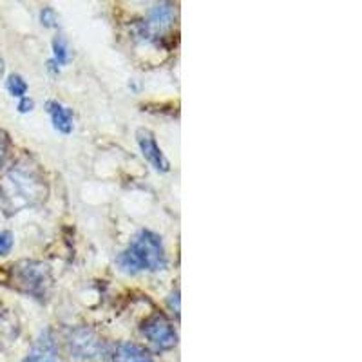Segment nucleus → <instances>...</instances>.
Here are the masks:
<instances>
[{
    "label": "nucleus",
    "instance_id": "f257e3e1",
    "mask_svg": "<svg viewBox=\"0 0 362 362\" xmlns=\"http://www.w3.org/2000/svg\"><path fill=\"white\" fill-rule=\"evenodd\" d=\"M0 198L8 212L35 205L45 198L44 177L29 165H17L0 180Z\"/></svg>",
    "mask_w": 362,
    "mask_h": 362
},
{
    "label": "nucleus",
    "instance_id": "f03ea898",
    "mask_svg": "<svg viewBox=\"0 0 362 362\" xmlns=\"http://www.w3.org/2000/svg\"><path fill=\"white\" fill-rule=\"evenodd\" d=\"M118 267L125 274H140V272H160L167 268L163 241L151 230H141L132 239L127 250L118 257Z\"/></svg>",
    "mask_w": 362,
    "mask_h": 362
},
{
    "label": "nucleus",
    "instance_id": "7ed1b4c3",
    "mask_svg": "<svg viewBox=\"0 0 362 362\" xmlns=\"http://www.w3.org/2000/svg\"><path fill=\"white\" fill-rule=\"evenodd\" d=\"M66 342L71 357L78 358V361H96L105 354V342L89 328L73 329Z\"/></svg>",
    "mask_w": 362,
    "mask_h": 362
},
{
    "label": "nucleus",
    "instance_id": "20e7f679",
    "mask_svg": "<svg viewBox=\"0 0 362 362\" xmlns=\"http://www.w3.org/2000/svg\"><path fill=\"white\" fill-rule=\"evenodd\" d=\"M13 276H15V283L24 288L28 293L33 296H44L45 286L49 284V270L47 267L37 261H24L18 263L17 267H13Z\"/></svg>",
    "mask_w": 362,
    "mask_h": 362
},
{
    "label": "nucleus",
    "instance_id": "39448f33",
    "mask_svg": "<svg viewBox=\"0 0 362 362\" xmlns=\"http://www.w3.org/2000/svg\"><path fill=\"white\" fill-rule=\"evenodd\" d=\"M141 334L160 351H169L176 348L177 344V334L173 322L161 313L148 317L147 321L141 325Z\"/></svg>",
    "mask_w": 362,
    "mask_h": 362
},
{
    "label": "nucleus",
    "instance_id": "423d86ee",
    "mask_svg": "<svg viewBox=\"0 0 362 362\" xmlns=\"http://www.w3.org/2000/svg\"><path fill=\"white\" fill-rule=\"evenodd\" d=\"M136 141H138V147H140L145 160L153 165L158 173H169L170 170L169 160H167V156L163 154L161 147L158 145L156 136H154L153 132L144 127L138 129V131H136Z\"/></svg>",
    "mask_w": 362,
    "mask_h": 362
},
{
    "label": "nucleus",
    "instance_id": "0eeeda50",
    "mask_svg": "<svg viewBox=\"0 0 362 362\" xmlns=\"http://www.w3.org/2000/svg\"><path fill=\"white\" fill-rule=\"evenodd\" d=\"M22 362H60L57 342H54L51 332H44L40 335L37 344L33 346V350L29 351L28 357Z\"/></svg>",
    "mask_w": 362,
    "mask_h": 362
},
{
    "label": "nucleus",
    "instance_id": "6e6552de",
    "mask_svg": "<svg viewBox=\"0 0 362 362\" xmlns=\"http://www.w3.org/2000/svg\"><path fill=\"white\" fill-rule=\"evenodd\" d=\"M45 109L49 112L51 122H53V127L57 129L58 132H62V134H69L73 132L74 129V115L73 109L66 107L57 100H49V102L45 103Z\"/></svg>",
    "mask_w": 362,
    "mask_h": 362
},
{
    "label": "nucleus",
    "instance_id": "1a4fd4ad",
    "mask_svg": "<svg viewBox=\"0 0 362 362\" xmlns=\"http://www.w3.org/2000/svg\"><path fill=\"white\" fill-rule=\"evenodd\" d=\"M174 22V8L169 2H161L156 4L151 9V15H148V31H153L154 35L165 33L167 29L173 25Z\"/></svg>",
    "mask_w": 362,
    "mask_h": 362
},
{
    "label": "nucleus",
    "instance_id": "9d476101",
    "mask_svg": "<svg viewBox=\"0 0 362 362\" xmlns=\"http://www.w3.org/2000/svg\"><path fill=\"white\" fill-rule=\"evenodd\" d=\"M112 362H154V358L141 346L132 344V342H124L112 354Z\"/></svg>",
    "mask_w": 362,
    "mask_h": 362
},
{
    "label": "nucleus",
    "instance_id": "9b49d317",
    "mask_svg": "<svg viewBox=\"0 0 362 362\" xmlns=\"http://www.w3.org/2000/svg\"><path fill=\"white\" fill-rule=\"evenodd\" d=\"M53 60L58 64V66H67L71 60V51L69 44L64 37H54L53 40Z\"/></svg>",
    "mask_w": 362,
    "mask_h": 362
},
{
    "label": "nucleus",
    "instance_id": "f8f14e48",
    "mask_svg": "<svg viewBox=\"0 0 362 362\" xmlns=\"http://www.w3.org/2000/svg\"><path fill=\"white\" fill-rule=\"evenodd\" d=\"M6 87H8L9 95L18 100L24 98L25 93H28V82L22 78L21 74H9V78L6 80Z\"/></svg>",
    "mask_w": 362,
    "mask_h": 362
},
{
    "label": "nucleus",
    "instance_id": "ddd939ff",
    "mask_svg": "<svg viewBox=\"0 0 362 362\" xmlns=\"http://www.w3.org/2000/svg\"><path fill=\"white\" fill-rule=\"evenodd\" d=\"M40 22L42 25H45V28H57L58 25V15L57 11H54L53 8H44L40 11Z\"/></svg>",
    "mask_w": 362,
    "mask_h": 362
},
{
    "label": "nucleus",
    "instance_id": "4468645a",
    "mask_svg": "<svg viewBox=\"0 0 362 362\" xmlns=\"http://www.w3.org/2000/svg\"><path fill=\"white\" fill-rule=\"evenodd\" d=\"M13 243H15V239H13L11 232L0 230V255H8L11 252Z\"/></svg>",
    "mask_w": 362,
    "mask_h": 362
},
{
    "label": "nucleus",
    "instance_id": "2eb2a0df",
    "mask_svg": "<svg viewBox=\"0 0 362 362\" xmlns=\"http://www.w3.org/2000/svg\"><path fill=\"white\" fill-rule=\"evenodd\" d=\"M8 148H9L8 136H6V132L0 129V167L4 165L6 156H8Z\"/></svg>",
    "mask_w": 362,
    "mask_h": 362
},
{
    "label": "nucleus",
    "instance_id": "dca6fc26",
    "mask_svg": "<svg viewBox=\"0 0 362 362\" xmlns=\"http://www.w3.org/2000/svg\"><path fill=\"white\" fill-rule=\"evenodd\" d=\"M33 109H35L33 100L28 98V96L21 98V102H18V111H21V112H31Z\"/></svg>",
    "mask_w": 362,
    "mask_h": 362
},
{
    "label": "nucleus",
    "instance_id": "f3484780",
    "mask_svg": "<svg viewBox=\"0 0 362 362\" xmlns=\"http://www.w3.org/2000/svg\"><path fill=\"white\" fill-rule=\"evenodd\" d=\"M169 305H170V308L174 310V312L180 313V293H177V290H176V292L173 293V296H170Z\"/></svg>",
    "mask_w": 362,
    "mask_h": 362
},
{
    "label": "nucleus",
    "instance_id": "a211bd4d",
    "mask_svg": "<svg viewBox=\"0 0 362 362\" xmlns=\"http://www.w3.org/2000/svg\"><path fill=\"white\" fill-rule=\"evenodd\" d=\"M47 69H49L51 73H53V74H58V73H60V66H58V64L54 62L53 58H51L49 62H47Z\"/></svg>",
    "mask_w": 362,
    "mask_h": 362
},
{
    "label": "nucleus",
    "instance_id": "6ab92c4d",
    "mask_svg": "<svg viewBox=\"0 0 362 362\" xmlns=\"http://www.w3.org/2000/svg\"><path fill=\"white\" fill-rule=\"evenodd\" d=\"M2 76H4V62L0 60V78H2Z\"/></svg>",
    "mask_w": 362,
    "mask_h": 362
}]
</instances>
